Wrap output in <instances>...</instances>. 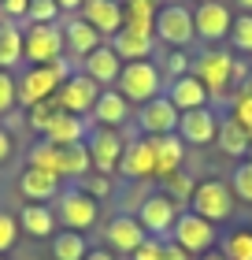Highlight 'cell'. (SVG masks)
Instances as JSON below:
<instances>
[{
    "mask_svg": "<svg viewBox=\"0 0 252 260\" xmlns=\"http://www.w3.org/2000/svg\"><path fill=\"white\" fill-rule=\"evenodd\" d=\"M22 60L30 67H49L56 60H67L63 56V26H56V22H30L22 30Z\"/></svg>",
    "mask_w": 252,
    "mask_h": 260,
    "instance_id": "1",
    "label": "cell"
},
{
    "mask_svg": "<svg viewBox=\"0 0 252 260\" xmlns=\"http://www.w3.org/2000/svg\"><path fill=\"white\" fill-rule=\"evenodd\" d=\"M160 67L152 60H134V63H123L119 71V82L112 89H119L126 97V104H149L160 97Z\"/></svg>",
    "mask_w": 252,
    "mask_h": 260,
    "instance_id": "2",
    "label": "cell"
},
{
    "mask_svg": "<svg viewBox=\"0 0 252 260\" xmlns=\"http://www.w3.org/2000/svg\"><path fill=\"white\" fill-rule=\"evenodd\" d=\"M67 75H70L67 60H56L49 67H30L26 75L19 78V104H22V108H33L38 101L56 97V89L67 82Z\"/></svg>",
    "mask_w": 252,
    "mask_h": 260,
    "instance_id": "3",
    "label": "cell"
},
{
    "mask_svg": "<svg viewBox=\"0 0 252 260\" xmlns=\"http://www.w3.org/2000/svg\"><path fill=\"white\" fill-rule=\"evenodd\" d=\"M234 190L230 182H219V179H204L197 182L193 197H189V212H197V216H204L208 223H223L234 216Z\"/></svg>",
    "mask_w": 252,
    "mask_h": 260,
    "instance_id": "4",
    "label": "cell"
},
{
    "mask_svg": "<svg viewBox=\"0 0 252 260\" xmlns=\"http://www.w3.org/2000/svg\"><path fill=\"white\" fill-rule=\"evenodd\" d=\"M171 242H178L189 256H204V253L215 249V223H208L204 216L186 208L171 227Z\"/></svg>",
    "mask_w": 252,
    "mask_h": 260,
    "instance_id": "5",
    "label": "cell"
},
{
    "mask_svg": "<svg viewBox=\"0 0 252 260\" xmlns=\"http://www.w3.org/2000/svg\"><path fill=\"white\" fill-rule=\"evenodd\" d=\"M56 219L63 223L67 231H89L93 223H97V216H100V201L97 197H89L86 190H67V193H59L56 197Z\"/></svg>",
    "mask_w": 252,
    "mask_h": 260,
    "instance_id": "6",
    "label": "cell"
},
{
    "mask_svg": "<svg viewBox=\"0 0 252 260\" xmlns=\"http://www.w3.org/2000/svg\"><path fill=\"white\" fill-rule=\"evenodd\" d=\"M156 38L163 45H171V49H186L189 41L197 38L193 30V11L186 4H163L156 11Z\"/></svg>",
    "mask_w": 252,
    "mask_h": 260,
    "instance_id": "7",
    "label": "cell"
},
{
    "mask_svg": "<svg viewBox=\"0 0 252 260\" xmlns=\"http://www.w3.org/2000/svg\"><path fill=\"white\" fill-rule=\"evenodd\" d=\"M234 60L237 56L223 52V49H208L204 56H197L193 75L204 82V89H208L211 97H223V93L234 86Z\"/></svg>",
    "mask_w": 252,
    "mask_h": 260,
    "instance_id": "8",
    "label": "cell"
},
{
    "mask_svg": "<svg viewBox=\"0 0 252 260\" xmlns=\"http://www.w3.org/2000/svg\"><path fill=\"white\" fill-rule=\"evenodd\" d=\"M178 216H182V205H178L167 190L145 197V205L137 208V223L145 227V234H152V238H167Z\"/></svg>",
    "mask_w": 252,
    "mask_h": 260,
    "instance_id": "9",
    "label": "cell"
},
{
    "mask_svg": "<svg viewBox=\"0 0 252 260\" xmlns=\"http://www.w3.org/2000/svg\"><path fill=\"white\" fill-rule=\"evenodd\" d=\"M97 97H100V86L89 75H82V71H70L67 82L56 89V101H59V108L67 115H89Z\"/></svg>",
    "mask_w": 252,
    "mask_h": 260,
    "instance_id": "10",
    "label": "cell"
},
{
    "mask_svg": "<svg viewBox=\"0 0 252 260\" xmlns=\"http://www.w3.org/2000/svg\"><path fill=\"white\" fill-rule=\"evenodd\" d=\"M86 145H89V156H93L97 175H115L119 171V160H123V149H126V141L119 138V130L93 126L86 134Z\"/></svg>",
    "mask_w": 252,
    "mask_h": 260,
    "instance_id": "11",
    "label": "cell"
},
{
    "mask_svg": "<svg viewBox=\"0 0 252 260\" xmlns=\"http://www.w3.org/2000/svg\"><path fill=\"white\" fill-rule=\"evenodd\" d=\"M230 26H234V11L223 4V0H200L197 11H193V30L197 38L204 41H226L230 38Z\"/></svg>",
    "mask_w": 252,
    "mask_h": 260,
    "instance_id": "12",
    "label": "cell"
},
{
    "mask_svg": "<svg viewBox=\"0 0 252 260\" xmlns=\"http://www.w3.org/2000/svg\"><path fill=\"white\" fill-rule=\"evenodd\" d=\"M178 112L171 101L163 97H156L149 104H141V112H137V126H141V134L145 138H163V134H178Z\"/></svg>",
    "mask_w": 252,
    "mask_h": 260,
    "instance_id": "13",
    "label": "cell"
},
{
    "mask_svg": "<svg viewBox=\"0 0 252 260\" xmlns=\"http://www.w3.org/2000/svg\"><path fill=\"white\" fill-rule=\"evenodd\" d=\"M215 134H219V119L211 108H193L178 115V138L186 145H211Z\"/></svg>",
    "mask_w": 252,
    "mask_h": 260,
    "instance_id": "14",
    "label": "cell"
},
{
    "mask_svg": "<svg viewBox=\"0 0 252 260\" xmlns=\"http://www.w3.org/2000/svg\"><path fill=\"white\" fill-rule=\"evenodd\" d=\"M100 38H115L123 30V0H86L78 11Z\"/></svg>",
    "mask_w": 252,
    "mask_h": 260,
    "instance_id": "15",
    "label": "cell"
},
{
    "mask_svg": "<svg viewBox=\"0 0 252 260\" xmlns=\"http://www.w3.org/2000/svg\"><path fill=\"white\" fill-rule=\"evenodd\" d=\"M119 171L130 175V179H156V149H152V138H134L126 141L123 149V160H119Z\"/></svg>",
    "mask_w": 252,
    "mask_h": 260,
    "instance_id": "16",
    "label": "cell"
},
{
    "mask_svg": "<svg viewBox=\"0 0 252 260\" xmlns=\"http://www.w3.org/2000/svg\"><path fill=\"white\" fill-rule=\"evenodd\" d=\"M167 101L174 104L178 112H193V108H208V101H211V93L204 89V82L189 71V75H178V78H171V86H167V93H163Z\"/></svg>",
    "mask_w": 252,
    "mask_h": 260,
    "instance_id": "17",
    "label": "cell"
},
{
    "mask_svg": "<svg viewBox=\"0 0 252 260\" xmlns=\"http://www.w3.org/2000/svg\"><path fill=\"white\" fill-rule=\"evenodd\" d=\"M119 71H123V60L115 56L112 45H100V49H93L86 60H82V75H89L97 86H107V89L119 82Z\"/></svg>",
    "mask_w": 252,
    "mask_h": 260,
    "instance_id": "18",
    "label": "cell"
},
{
    "mask_svg": "<svg viewBox=\"0 0 252 260\" xmlns=\"http://www.w3.org/2000/svg\"><path fill=\"white\" fill-rule=\"evenodd\" d=\"M152 149H156V179L167 182L171 175H178L186 160V141L178 134H163V138H152Z\"/></svg>",
    "mask_w": 252,
    "mask_h": 260,
    "instance_id": "19",
    "label": "cell"
},
{
    "mask_svg": "<svg viewBox=\"0 0 252 260\" xmlns=\"http://www.w3.org/2000/svg\"><path fill=\"white\" fill-rule=\"evenodd\" d=\"M19 190L30 205H45V201L59 197V175L52 171H38V168H26L19 175Z\"/></svg>",
    "mask_w": 252,
    "mask_h": 260,
    "instance_id": "20",
    "label": "cell"
},
{
    "mask_svg": "<svg viewBox=\"0 0 252 260\" xmlns=\"http://www.w3.org/2000/svg\"><path fill=\"white\" fill-rule=\"evenodd\" d=\"M63 45H67V52L75 56V60H86V56L93 52V49H100V34L89 26L82 15H75V19H67V26H63Z\"/></svg>",
    "mask_w": 252,
    "mask_h": 260,
    "instance_id": "21",
    "label": "cell"
},
{
    "mask_svg": "<svg viewBox=\"0 0 252 260\" xmlns=\"http://www.w3.org/2000/svg\"><path fill=\"white\" fill-rule=\"evenodd\" d=\"M112 49L123 63H134V60H149L152 49H156V34H137V30H119L112 38Z\"/></svg>",
    "mask_w": 252,
    "mask_h": 260,
    "instance_id": "22",
    "label": "cell"
},
{
    "mask_svg": "<svg viewBox=\"0 0 252 260\" xmlns=\"http://www.w3.org/2000/svg\"><path fill=\"white\" fill-rule=\"evenodd\" d=\"M149 234H145V227L137 223V216H115L112 223H107V242H112V249H119V253H134L141 242H145Z\"/></svg>",
    "mask_w": 252,
    "mask_h": 260,
    "instance_id": "23",
    "label": "cell"
},
{
    "mask_svg": "<svg viewBox=\"0 0 252 260\" xmlns=\"http://www.w3.org/2000/svg\"><path fill=\"white\" fill-rule=\"evenodd\" d=\"M126 115H130V104H126L123 93H119V89H100L97 104H93V123L119 130V126L126 123Z\"/></svg>",
    "mask_w": 252,
    "mask_h": 260,
    "instance_id": "24",
    "label": "cell"
},
{
    "mask_svg": "<svg viewBox=\"0 0 252 260\" xmlns=\"http://www.w3.org/2000/svg\"><path fill=\"white\" fill-rule=\"evenodd\" d=\"M19 231L22 234H30V238H52L56 234V212L52 208H45V205H22V212H19Z\"/></svg>",
    "mask_w": 252,
    "mask_h": 260,
    "instance_id": "25",
    "label": "cell"
},
{
    "mask_svg": "<svg viewBox=\"0 0 252 260\" xmlns=\"http://www.w3.org/2000/svg\"><path fill=\"white\" fill-rule=\"evenodd\" d=\"M93 168V156H89V145L86 141H75V145H59V179H86Z\"/></svg>",
    "mask_w": 252,
    "mask_h": 260,
    "instance_id": "26",
    "label": "cell"
},
{
    "mask_svg": "<svg viewBox=\"0 0 252 260\" xmlns=\"http://www.w3.org/2000/svg\"><path fill=\"white\" fill-rule=\"evenodd\" d=\"M156 0H123V26L137 34H156Z\"/></svg>",
    "mask_w": 252,
    "mask_h": 260,
    "instance_id": "27",
    "label": "cell"
},
{
    "mask_svg": "<svg viewBox=\"0 0 252 260\" xmlns=\"http://www.w3.org/2000/svg\"><path fill=\"white\" fill-rule=\"evenodd\" d=\"M86 123H82V115H67L59 112L56 123L45 130V141H52V145H75V141H86Z\"/></svg>",
    "mask_w": 252,
    "mask_h": 260,
    "instance_id": "28",
    "label": "cell"
},
{
    "mask_svg": "<svg viewBox=\"0 0 252 260\" xmlns=\"http://www.w3.org/2000/svg\"><path fill=\"white\" fill-rule=\"evenodd\" d=\"M248 130L245 126H237L234 119H219V134H215V145H219L226 156H237V160H245L248 156Z\"/></svg>",
    "mask_w": 252,
    "mask_h": 260,
    "instance_id": "29",
    "label": "cell"
},
{
    "mask_svg": "<svg viewBox=\"0 0 252 260\" xmlns=\"http://www.w3.org/2000/svg\"><path fill=\"white\" fill-rule=\"evenodd\" d=\"M15 63H22V30L4 19L0 22V71H11Z\"/></svg>",
    "mask_w": 252,
    "mask_h": 260,
    "instance_id": "30",
    "label": "cell"
},
{
    "mask_svg": "<svg viewBox=\"0 0 252 260\" xmlns=\"http://www.w3.org/2000/svg\"><path fill=\"white\" fill-rule=\"evenodd\" d=\"M89 245L78 231H63V234H52V256L56 260H86Z\"/></svg>",
    "mask_w": 252,
    "mask_h": 260,
    "instance_id": "31",
    "label": "cell"
},
{
    "mask_svg": "<svg viewBox=\"0 0 252 260\" xmlns=\"http://www.w3.org/2000/svg\"><path fill=\"white\" fill-rule=\"evenodd\" d=\"M223 256L226 260H252V227H237V231L226 234Z\"/></svg>",
    "mask_w": 252,
    "mask_h": 260,
    "instance_id": "32",
    "label": "cell"
},
{
    "mask_svg": "<svg viewBox=\"0 0 252 260\" xmlns=\"http://www.w3.org/2000/svg\"><path fill=\"white\" fill-rule=\"evenodd\" d=\"M59 112H63V108H59V101H56V97L38 101L33 108H26V123H30L33 130H38V134H45V130H49V126L56 123V115H59Z\"/></svg>",
    "mask_w": 252,
    "mask_h": 260,
    "instance_id": "33",
    "label": "cell"
},
{
    "mask_svg": "<svg viewBox=\"0 0 252 260\" xmlns=\"http://www.w3.org/2000/svg\"><path fill=\"white\" fill-rule=\"evenodd\" d=\"M26 168L59 175V145H52V141H38V145L30 149V164H26Z\"/></svg>",
    "mask_w": 252,
    "mask_h": 260,
    "instance_id": "34",
    "label": "cell"
},
{
    "mask_svg": "<svg viewBox=\"0 0 252 260\" xmlns=\"http://www.w3.org/2000/svg\"><path fill=\"white\" fill-rule=\"evenodd\" d=\"M230 45L237 52H252V15L241 11V15H234V26H230Z\"/></svg>",
    "mask_w": 252,
    "mask_h": 260,
    "instance_id": "35",
    "label": "cell"
},
{
    "mask_svg": "<svg viewBox=\"0 0 252 260\" xmlns=\"http://www.w3.org/2000/svg\"><path fill=\"white\" fill-rule=\"evenodd\" d=\"M230 190L237 201H245V205H252V160H241L234 168V179H230Z\"/></svg>",
    "mask_w": 252,
    "mask_h": 260,
    "instance_id": "36",
    "label": "cell"
},
{
    "mask_svg": "<svg viewBox=\"0 0 252 260\" xmlns=\"http://www.w3.org/2000/svg\"><path fill=\"white\" fill-rule=\"evenodd\" d=\"M230 119L237 126H245L248 134H252V86L245 89H237V97H234V112H230Z\"/></svg>",
    "mask_w": 252,
    "mask_h": 260,
    "instance_id": "37",
    "label": "cell"
},
{
    "mask_svg": "<svg viewBox=\"0 0 252 260\" xmlns=\"http://www.w3.org/2000/svg\"><path fill=\"white\" fill-rule=\"evenodd\" d=\"M19 104V78L11 71H0V115H8Z\"/></svg>",
    "mask_w": 252,
    "mask_h": 260,
    "instance_id": "38",
    "label": "cell"
},
{
    "mask_svg": "<svg viewBox=\"0 0 252 260\" xmlns=\"http://www.w3.org/2000/svg\"><path fill=\"white\" fill-rule=\"evenodd\" d=\"M19 219L15 216H11V212H4V208H0V256H4L8 249H11V245H15L19 242Z\"/></svg>",
    "mask_w": 252,
    "mask_h": 260,
    "instance_id": "39",
    "label": "cell"
},
{
    "mask_svg": "<svg viewBox=\"0 0 252 260\" xmlns=\"http://www.w3.org/2000/svg\"><path fill=\"white\" fill-rule=\"evenodd\" d=\"M26 19L30 22H56L59 19V4H56V0H30Z\"/></svg>",
    "mask_w": 252,
    "mask_h": 260,
    "instance_id": "40",
    "label": "cell"
},
{
    "mask_svg": "<svg viewBox=\"0 0 252 260\" xmlns=\"http://www.w3.org/2000/svg\"><path fill=\"white\" fill-rule=\"evenodd\" d=\"M193 190H197V182L189 179V175H182V171H178V175H171V179H167V193H171V197L178 201V205H182V201H189V197H193Z\"/></svg>",
    "mask_w": 252,
    "mask_h": 260,
    "instance_id": "41",
    "label": "cell"
},
{
    "mask_svg": "<svg viewBox=\"0 0 252 260\" xmlns=\"http://www.w3.org/2000/svg\"><path fill=\"white\" fill-rule=\"evenodd\" d=\"M160 249H163V238H152L149 234V238L130 253V260H160Z\"/></svg>",
    "mask_w": 252,
    "mask_h": 260,
    "instance_id": "42",
    "label": "cell"
},
{
    "mask_svg": "<svg viewBox=\"0 0 252 260\" xmlns=\"http://www.w3.org/2000/svg\"><path fill=\"white\" fill-rule=\"evenodd\" d=\"M0 11H4V19H26L30 11V0H0Z\"/></svg>",
    "mask_w": 252,
    "mask_h": 260,
    "instance_id": "43",
    "label": "cell"
},
{
    "mask_svg": "<svg viewBox=\"0 0 252 260\" xmlns=\"http://www.w3.org/2000/svg\"><path fill=\"white\" fill-rule=\"evenodd\" d=\"M160 260H193L178 242H171V238H163V249H160Z\"/></svg>",
    "mask_w": 252,
    "mask_h": 260,
    "instance_id": "44",
    "label": "cell"
},
{
    "mask_svg": "<svg viewBox=\"0 0 252 260\" xmlns=\"http://www.w3.org/2000/svg\"><path fill=\"white\" fill-rule=\"evenodd\" d=\"M107 190H112V186H107V175H97V179H86V193L89 197H107Z\"/></svg>",
    "mask_w": 252,
    "mask_h": 260,
    "instance_id": "45",
    "label": "cell"
},
{
    "mask_svg": "<svg viewBox=\"0 0 252 260\" xmlns=\"http://www.w3.org/2000/svg\"><path fill=\"white\" fill-rule=\"evenodd\" d=\"M167 63H171V75L178 78V75H189V60H186V52H171V60H167Z\"/></svg>",
    "mask_w": 252,
    "mask_h": 260,
    "instance_id": "46",
    "label": "cell"
},
{
    "mask_svg": "<svg viewBox=\"0 0 252 260\" xmlns=\"http://www.w3.org/2000/svg\"><path fill=\"white\" fill-rule=\"evenodd\" d=\"M11 145H15V141H11V134H8L4 126H0V164H4V160L11 156Z\"/></svg>",
    "mask_w": 252,
    "mask_h": 260,
    "instance_id": "47",
    "label": "cell"
},
{
    "mask_svg": "<svg viewBox=\"0 0 252 260\" xmlns=\"http://www.w3.org/2000/svg\"><path fill=\"white\" fill-rule=\"evenodd\" d=\"M56 4H59V11H82L86 0H56Z\"/></svg>",
    "mask_w": 252,
    "mask_h": 260,
    "instance_id": "48",
    "label": "cell"
},
{
    "mask_svg": "<svg viewBox=\"0 0 252 260\" xmlns=\"http://www.w3.org/2000/svg\"><path fill=\"white\" fill-rule=\"evenodd\" d=\"M86 260H115V256H112V253H104V249H89Z\"/></svg>",
    "mask_w": 252,
    "mask_h": 260,
    "instance_id": "49",
    "label": "cell"
},
{
    "mask_svg": "<svg viewBox=\"0 0 252 260\" xmlns=\"http://www.w3.org/2000/svg\"><path fill=\"white\" fill-rule=\"evenodd\" d=\"M200 260H226V256H223V249H215V253H204Z\"/></svg>",
    "mask_w": 252,
    "mask_h": 260,
    "instance_id": "50",
    "label": "cell"
},
{
    "mask_svg": "<svg viewBox=\"0 0 252 260\" xmlns=\"http://www.w3.org/2000/svg\"><path fill=\"white\" fill-rule=\"evenodd\" d=\"M237 8H241V11H248V15H252V0H237Z\"/></svg>",
    "mask_w": 252,
    "mask_h": 260,
    "instance_id": "51",
    "label": "cell"
},
{
    "mask_svg": "<svg viewBox=\"0 0 252 260\" xmlns=\"http://www.w3.org/2000/svg\"><path fill=\"white\" fill-rule=\"evenodd\" d=\"M248 138H252V134H248ZM245 160H252V141H248V156H245Z\"/></svg>",
    "mask_w": 252,
    "mask_h": 260,
    "instance_id": "52",
    "label": "cell"
},
{
    "mask_svg": "<svg viewBox=\"0 0 252 260\" xmlns=\"http://www.w3.org/2000/svg\"><path fill=\"white\" fill-rule=\"evenodd\" d=\"M0 260H4V256H0Z\"/></svg>",
    "mask_w": 252,
    "mask_h": 260,
    "instance_id": "53",
    "label": "cell"
}]
</instances>
